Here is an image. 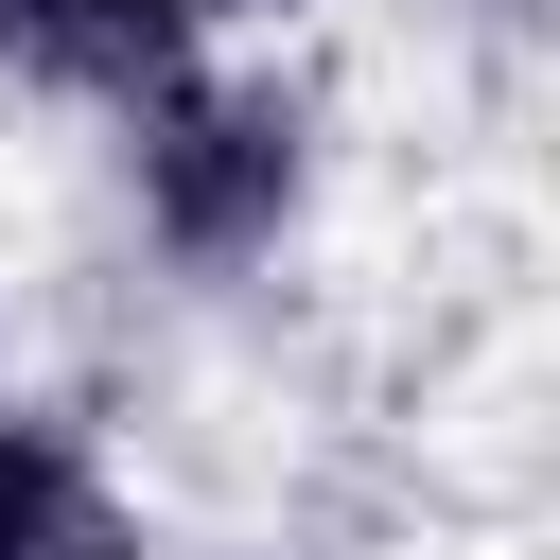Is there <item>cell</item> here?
Segmentation results:
<instances>
[{"label":"cell","mask_w":560,"mask_h":560,"mask_svg":"<svg viewBox=\"0 0 560 560\" xmlns=\"http://www.w3.org/2000/svg\"><path fill=\"white\" fill-rule=\"evenodd\" d=\"M140 105V210L192 245V262H245L280 210H298V105L280 88H192V70H158V88H122Z\"/></svg>","instance_id":"cell-1"},{"label":"cell","mask_w":560,"mask_h":560,"mask_svg":"<svg viewBox=\"0 0 560 560\" xmlns=\"http://www.w3.org/2000/svg\"><path fill=\"white\" fill-rule=\"evenodd\" d=\"M0 560H122V490L35 402H0Z\"/></svg>","instance_id":"cell-2"}]
</instances>
